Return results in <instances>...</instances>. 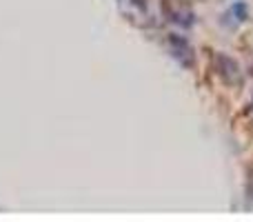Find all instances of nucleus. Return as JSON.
Segmentation results:
<instances>
[{
    "instance_id": "nucleus-3",
    "label": "nucleus",
    "mask_w": 253,
    "mask_h": 222,
    "mask_svg": "<svg viewBox=\"0 0 253 222\" xmlns=\"http://www.w3.org/2000/svg\"><path fill=\"white\" fill-rule=\"evenodd\" d=\"M233 11L238 13V20H247V7L242 2H238L236 7H233Z\"/></svg>"
},
{
    "instance_id": "nucleus-2",
    "label": "nucleus",
    "mask_w": 253,
    "mask_h": 222,
    "mask_svg": "<svg viewBox=\"0 0 253 222\" xmlns=\"http://www.w3.org/2000/svg\"><path fill=\"white\" fill-rule=\"evenodd\" d=\"M215 69L220 71V76L222 78H227V83H236L238 76H240V69H238V65L231 60V58L227 56H215Z\"/></svg>"
},
{
    "instance_id": "nucleus-1",
    "label": "nucleus",
    "mask_w": 253,
    "mask_h": 222,
    "mask_svg": "<svg viewBox=\"0 0 253 222\" xmlns=\"http://www.w3.org/2000/svg\"><path fill=\"white\" fill-rule=\"evenodd\" d=\"M169 44H171L173 56L178 58L184 67L193 65V49H191V44L187 43V38H182V36H178V34H171L169 36Z\"/></svg>"
}]
</instances>
